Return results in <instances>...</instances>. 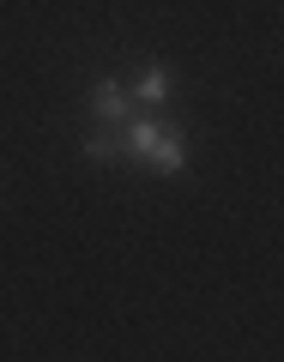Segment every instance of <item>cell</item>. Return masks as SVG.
Listing matches in <instances>:
<instances>
[{
	"label": "cell",
	"mask_w": 284,
	"mask_h": 362,
	"mask_svg": "<svg viewBox=\"0 0 284 362\" xmlns=\"http://www.w3.org/2000/svg\"><path fill=\"white\" fill-rule=\"evenodd\" d=\"M121 145H127V151H140L145 163H157L164 175H176V169L188 163V157H181V139H176V133H164V127H152V121H133Z\"/></svg>",
	"instance_id": "1"
},
{
	"label": "cell",
	"mask_w": 284,
	"mask_h": 362,
	"mask_svg": "<svg viewBox=\"0 0 284 362\" xmlns=\"http://www.w3.org/2000/svg\"><path fill=\"white\" fill-rule=\"evenodd\" d=\"M164 97H169V78H164V73H145V78H140V103L152 109V103H164Z\"/></svg>",
	"instance_id": "2"
},
{
	"label": "cell",
	"mask_w": 284,
	"mask_h": 362,
	"mask_svg": "<svg viewBox=\"0 0 284 362\" xmlns=\"http://www.w3.org/2000/svg\"><path fill=\"white\" fill-rule=\"evenodd\" d=\"M97 109H103V115H127V109H121V90H115V85L97 90Z\"/></svg>",
	"instance_id": "3"
}]
</instances>
